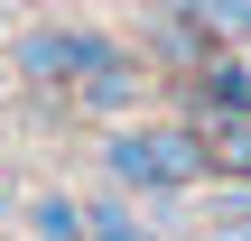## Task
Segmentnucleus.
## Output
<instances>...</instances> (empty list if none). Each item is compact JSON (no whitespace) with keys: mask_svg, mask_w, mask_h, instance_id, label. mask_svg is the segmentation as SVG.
Wrapping results in <instances>:
<instances>
[{"mask_svg":"<svg viewBox=\"0 0 251 241\" xmlns=\"http://www.w3.org/2000/svg\"><path fill=\"white\" fill-rule=\"evenodd\" d=\"M93 176H102L112 195H130V204H196V195L214 186V167H205V139H196L177 111L112 121V130L93 139Z\"/></svg>","mask_w":251,"mask_h":241,"instance_id":"1","label":"nucleus"},{"mask_svg":"<svg viewBox=\"0 0 251 241\" xmlns=\"http://www.w3.org/2000/svg\"><path fill=\"white\" fill-rule=\"evenodd\" d=\"M130 46L112 37V28H93V19H37V28H19L9 37V74L28 84V93H56V102H75L102 65H121Z\"/></svg>","mask_w":251,"mask_h":241,"instance_id":"2","label":"nucleus"},{"mask_svg":"<svg viewBox=\"0 0 251 241\" xmlns=\"http://www.w3.org/2000/svg\"><path fill=\"white\" fill-rule=\"evenodd\" d=\"M186 232V204H130L112 186L84 195V241H177Z\"/></svg>","mask_w":251,"mask_h":241,"instance_id":"3","label":"nucleus"},{"mask_svg":"<svg viewBox=\"0 0 251 241\" xmlns=\"http://www.w3.org/2000/svg\"><path fill=\"white\" fill-rule=\"evenodd\" d=\"M19 241H84V195L75 186H37V195H19Z\"/></svg>","mask_w":251,"mask_h":241,"instance_id":"4","label":"nucleus"},{"mask_svg":"<svg viewBox=\"0 0 251 241\" xmlns=\"http://www.w3.org/2000/svg\"><path fill=\"white\" fill-rule=\"evenodd\" d=\"M196 241H251V204L224 195V186H205V223H196Z\"/></svg>","mask_w":251,"mask_h":241,"instance_id":"5","label":"nucleus"},{"mask_svg":"<svg viewBox=\"0 0 251 241\" xmlns=\"http://www.w3.org/2000/svg\"><path fill=\"white\" fill-rule=\"evenodd\" d=\"M0 214H19V204H9V186H0Z\"/></svg>","mask_w":251,"mask_h":241,"instance_id":"6","label":"nucleus"},{"mask_svg":"<svg viewBox=\"0 0 251 241\" xmlns=\"http://www.w3.org/2000/svg\"><path fill=\"white\" fill-rule=\"evenodd\" d=\"M0 241H9V232H0Z\"/></svg>","mask_w":251,"mask_h":241,"instance_id":"7","label":"nucleus"},{"mask_svg":"<svg viewBox=\"0 0 251 241\" xmlns=\"http://www.w3.org/2000/svg\"><path fill=\"white\" fill-rule=\"evenodd\" d=\"M242 56H251V46H242Z\"/></svg>","mask_w":251,"mask_h":241,"instance_id":"8","label":"nucleus"}]
</instances>
